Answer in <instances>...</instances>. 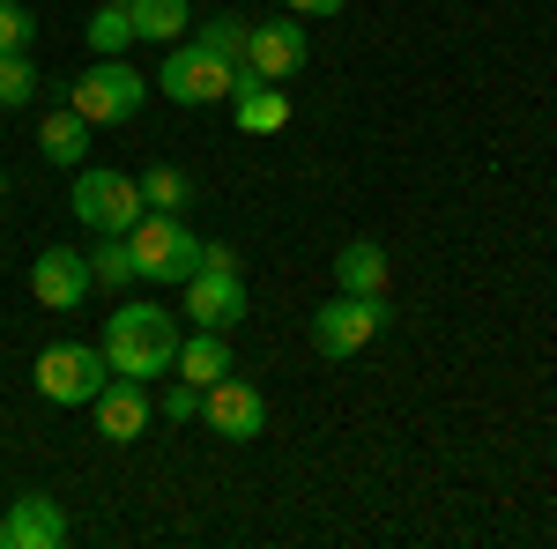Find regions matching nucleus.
Listing matches in <instances>:
<instances>
[{"instance_id":"obj_1","label":"nucleus","mask_w":557,"mask_h":549,"mask_svg":"<svg viewBox=\"0 0 557 549\" xmlns=\"http://www.w3.org/2000/svg\"><path fill=\"white\" fill-rule=\"evenodd\" d=\"M97 349L112 357L120 379H164L178 364V320L164 304H120V312L104 320V341H97Z\"/></svg>"},{"instance_id":"obj_2","label":"nucleus","mask_w":557,"mask_h":549,"mask_svg":"<svg viewBox=\"0 0 557 549\" xmlns=\"http://www.w3.org/2000/svg\"><path fill=\"white\" fill-rule=\"evenodd\" d=\"M127 253H134V267H141V283H186V275L201 267V238H194L178 215L149 209L127 230Z\"/></svg>"},{"instance_id":"obj_3","label":"nucleus","mask_w":557,"mask_h":549,"mask_svg":"<svg viewBox=\"0 0 557 549\" xmlns=\"http://www.w3.org/2000/svg\"><path fill=\"white\" fill-rule=\"evenodd\" d=\"M246 67H223L201 38H178L164 45V67H157V89L172 97V104H223L231 89H238Z\"/></svg>"},{"instance_id":"obj_4","label":"nucleus","mask_w":557,"mask_h":549,"mask_svg":"<svg viewBox=\"0 0 557 549\" xmlns=\"http://www.w3.org/2000/svg\"><path fill=\"white\" fill-rule=\"evenodd\" d=\"M30 379H38L45 401H60V409H89V401L104 394V379H112V357H104V349H83V341H52Z\"/></svg>"},{"instance_id":"obj_5","label":"nucleus","mask_w":557,"mask_h":549,"mask_svg":"<svg viewBox=\"0 0 557 549\" xmlns=\"http://www.w3.org/2000/svg\"><path fill=\"white\" fill-rule=\"evenodd\" d=\"M67 104L83 112L89 127H120V120H134V112L149 104V75H134L127 52H120V60H97L83 83L67 89Z\"/></svg>"},{"instance_id":"obj_6","label":"nucleus","mask_w":557,"mask_h":549,"mask_svg":"<svg viewBox=\"0 0 557 549\" xmlns=\"http://www.w3.org/2000/svg\"><path fill=\"white\" fill-rule=\"evenodd\" d=\"M75 215H83L89 230L127 238L134 223L149 215V201H141V178H127V171H83V178H75Z\"/></svg>"},{"instance_id":"obj_7","label":"nucleus","mask_w":557,"mask_h":549,"mask_svg":"<svg viewBox=\"0 0 557 549\" xmlns=\"http://www.w3.org/2000/svg\"><path fill=\"white\" fill-rule=\"evenodd\" d=\"M386 327V297H335V304H320L312 312V349L320 357H357V349H372V335Z\"/></svg>"},{"instance_id":"obj_8","label":"nucleus","mask_w":557,"mask_h":549,"mask_svg":"<svg viewBox=\"0 0 557 549\" xmlns=\"http://www.w3.org/2000/svg\"><path fill=\"white\" fill-rule=\"evenodd\" d=\"M178 290H186V320H194V327L231 335V327L246 320V275H238V267H209V260H201Z\"/></svg>"},{"instance_id":"obj_9","label":"nucleus","mask_w":557,"mask_h":549,"mask_svg":"<svg viewBox=\"0 0 557 549\" xmlns=\"http://www.w3.org/2000/svg\"><path fill=\"white\" fill-rule=\"evenodd\" d=\"M89 290H97V283H89V253L45 246V253L30 260V297H38L45 312H75V304H83Z\"/></svg>"},{"instance_id":"obj_10","label":"nucleus","mask_w":557,"mask_h":549,"mask_svg":"<svg viewBox=\"0 0 557 549\" xmlns=\"http://www.w3.org/2000/svg\"><path fill=\"white\" fill-rule=\"evenodd\" d=\"M305 23H246V75L260 83H290L305 67Z\"/></svg>"},{"instance_id":"obj_11","label":"nucleus","mask_w":557,"mask_h":549,"mask_svg":"<svg viewBox=\"0 0 557 549\" xmlns=\"http://www.w3.org/2000/svg\"><path fill=\"white\" fill-rule=\"evenodd\" d=\"M201 416H209V431H223V438H260V431H268V401H260L246 379H215L209 394H201Z\"/></svg>"},{"instance_id":"obj_12","label":"nucleus","mask_w":557,"mask_h":549,"mask_svg":"<svg viewBox=\"0 0 557 549\" xmlns=\"http://www.w3.org/2000/svg\"><path fill=\"white\" fill-rule=\"evenodd\" d=\"M89 409H97V431H104L112 446H127V438H141V423H149V394H141V379H120V372H112Z\"/></svg>"},{"instance_id":"obj_13","label":"nucleus","mask_w":557,"mask_h":549,"mask_svg":"<svg viewBox=\"0 0 557 549\" xmlns=\"http://www.w3.org/2000/svg\"><path fill=\"white\" fill-rule=\"evenodd\" d=\"M67 542V512H60V498H15L8 506V549H60Z\"/></svg>"},{"instance_id":"obj_14","label":"nucleus","mask_w":557,"mask_h":549,"mask_svg":"<svg viewBox=\"0 0 557 549\" xmlns=\"http://www.w3.org/2000/svg\"><path fill=\"white\" fill-rule=\"evenodd\" d=\"M231 104H238V127H246V134H283V127H290V97H283V83L238 75Z\"/></svg>"},{"instance_id":"obj_15","label":"nucleus","mask_w":557,"mask_h":549,"mask_svg":"<svg viewBox=\"0 0 557 549\" xmlns=\"http://www.w3.org/2000/svg\"><path fill=\"white\" fill-rule=\"evenodd\" d=\"M38 157L45 164H83L89 157V120L75 112V104H60V112L38 120Z\"/></svg>"},{"instance_id":"obj_16","label":"nucleus","mask_w":557,"mask_h":549,"mask_svg":"<svg viewBox=\"0 0 557 549\" xmlns=\"http://www.w3.org/2000/svg\"><path fill=\"white\" fill-rule=\"evenodd\" d=\"M178 379H194L201 394H209L215 379H231V341L215 335V327H201L194 341H178V364H172Z\"/></svg>"},{"instance_id":"obj_17","label":"nucleus","mask_w":557,"mask_h":549,"mask_svg":"<svg viewBox=\"0 0 557 549\" xmlns=\"http://www.w3.org/2000/svg\"><path fill=\"white\" fill-rule=\"evenodd\" d=\"M335 283L349 297H386V253L372 238H349L343 253H335Z\"/></svg>"},{"instance_id":"obj_18","label":"nucleus","mask_w":557,"mask_h":549,"mask_svg":"<svg viewBox=\"0 0 557 549\" xmlns=\"http://www.w3.org/2000/svg\"><path fill=\"white\" fill-rule=\"evenodd\" d=\"M89 283L97 290H127V283H141V267H134V253H127V238H112V230H97V246H89Z\"/></svg>"},{"instance_id":"obj_19","label":"nucleus","mask_w":557,"mask_h":549,"mask_svg":"<svg viewBox=\"0 0 557 549\" xmlns=\"http://www.w3.org/2000/svg\"><path fill=\"white\" fill-rule=\"evenodd\" d=\"M127 8H134V38H157V45H178L194 23L186 0H127Z\"/></svg>"},{"instance_id":"obj_20","label":"nucleus","mask_w":557,"mask_h":549,"mask_svg":"<svg viewBox=\"0 0 557 549\" xmlns=\"http://www.w3.org/2000/svg\"><path fill=\"white\" fill-rule=\"evenodd\" d=\"M89 45H97L104 60H120V52L134 45V8L127 0H104V8L89 15Z\"/></svg>"},{"instance_id":"obj_21","label":"nucleus","mask_w":557,"mask_h":549,"mask_svg":"<svg viewBox=\"0 0 557 549\" xmlns=\"http://www.w3.org/2000/svg\"><path fill=\"white\" fill-rule=\"evenodd\" d=\"M141 201H149V209H164V215H186V201H194V178H186L178 164L141 171Z\"/></svg>"},{"instance_id":"obj_22","label":"nucleus","mask_w":557,"mask_h":549,"mask_svg":"<svg viewBox=\"0 0 557 549\" xmlns=\"http://www.w3.org/2000/svg\"><path fill=\"white\" fill-rule=\"evenodd\" d=\"M194 38L209 45L223 67H246V23H238V15H215V23H201V30H194Z\"/></svg>"},{"instance_id":"obj_23","label":"nucleus","mask_w":557,"mask_h":549,"mask_svg":"<svg viewBox=\"0 0 557 549\" xmlns=\"http://www.w3.org/2000/svg\"><path fill=\"white\" fill-rule=\"evenodd\" d=\"M30 97H38V67H30L23 52H0V112L30 104Z\"/></svg>"},{"instance_id":"obj_24","label":"nucleus","mask_w":557,"mask_h":549,"mask_svg":"<svg viewBox=\"0 0 557 549\" xmlns=\"http://www.w3.org/2000/svg\"><path fill=\"white\" fill-rule=\"evenodd\" d=\"M30 38H38L30 8H23V0H0V52H23Z\"/></svg>"},{"instance_id":"obj_25","label":"nucleus","mask_w":557,"mask_h":549,"mask_svg":"<svg viewBox=\"0 0 557 549\" xmlns=\"http://www.w3.org/2000/svg\"><path fill=\"white\" fill-rule=\"evenodd\" d=\"M164 416H172V423H194V416H201V386H194V379H172V386H164Z\"/></svg>"},{"instance_id":"obj_26","label":"nucleus","mask_w":557,"mask_h":549,"mask_svg":"<svg viewBox=\"0 0 557 549\" xmlns=\"http://www.w3.org/2000/svg\"><path fill=\"white\" fill-rule=\"evenodd\" d=\"M283 15H343V0H275Z\"/></svg>"},{"instance_id":"obj_27","label":"nucleus","mask_w":557,"mask_h":549,"mask_svg":"<svg viewBox=\"0 0 557 549\" xmlns=\"http://www.w3.org/2000/svg\"><path fill=\"white\" fill-rule=\"evenodd\" d=\"M0 549H8V520H0Z\"/></svg>"}]
</instances>
